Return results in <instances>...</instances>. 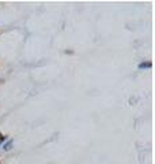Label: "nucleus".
Segmentation results:
<instances>
[{
    "mask_svg": "<svg viewBox=\"0 0 155 164\" xmlns=\"http://www.w3.org/2000/svg\"><path fill=\"white\" fill-rule=\"evenodd\" d=\"M146 67H151V63H140L139 69H146Z\"/></svg>",
    "mask_w": 155,
    "mask_h": 164,
    "instance_id": "1",
    "label": "nucleus"
}]
</instances>
